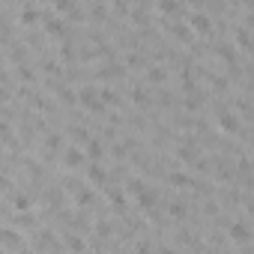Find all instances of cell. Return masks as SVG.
<instances>
[{"mask_svg":"<svg viewBox=\"0 0 254 254\" xmlns=\"http://www.w3.org/2000/svg\"><path fill=\"white\" fill-rule=\"evenodd\" d=\"M75 102H81L84 108H90V111H96V114H99V111H105V105L99 102V90H93V87H84V90L78 93V99H75Z\"/></svg>","mask_w":254,"mask_h":254,"instance_id":"obj_1","label":"cell"},{"mask_svg":"<svg viewBox=\"0 0 254 254\" xmlns=\"http://www.w3.org/2000/svg\"><path fill=\"white\" fill-rule=\"evenodd\" d=\"M215 54L227 63V69H230V75H236L239 72V66H236V51H233V45H227V42H218L215 45Z\"/></svg>","mask_w":254,"mask_h":254,"instance_id":"obj_2","label":"cell"},{"mask_svg":"<svg viewBox=\"0 0 254 254\" xmlns=\"http://www.w3.org/2000/svg\"><path fill=\"white\" fill-rule=\"evenodd\" d=\"M60 159H63V168H81V165H87V156L78 147H66Z\"/></svg>","mask_w":254,"mask_h":254,"instance_id":"obj_3","label":"cell"},{"mask_svg":"<svg viewBox=\"0 0 254 254\" xmlns=\"http://www.w3.org/2000/svg\"><path fill=\"white\" fill-rule=\"evenodd\" d=\"M218 126H221V132L236 135V132H239V117H236L233 111H221V114H218Z\"/></svg>","mask_w":254,"mask_h":254,"instance_id":"obj_4","label":"cell"},{"mask_svg":"<svg viewBox=\"0 0 254 254\" xmlns=\"http://www.w3.org/2000/svg\"><path fill=\"white\" fill-rule=\"evenodd\" d=\"M45 30H48L51 36H57V39H66V36H69L66 21H63V18H54V15H45Z\"/></svg>","mask_w":254,"mask_h":254,"instance_id":"obj_5","label":"cell"},{"mask_svg":"<svg viewBox=\"0 0 254 254\" xmlns=\"http://www.w3.org/2000/svg\"><path fill=\"white\" fill-rule=\"evenodd\" d=\"M230 239H233V242H239V245H245V242L251 239V230H248V224H242V221H233V224H230Z\"/></svg>","mask_w":254,"mask_h":254,"instance_id":"obj_6","label":"cell"},{"mask_svg":"<svg viewBox=\"0 0 254 254\" xmlns=\"http://www.w3.org/2000/svg\"><path fill=\"white\" fill-rule=\"evenodd\" d=\"M0 245H6V248H18L21 245V233L12 230V227H0Z\"/></svg>","mask_w":254,"mask_h":254,"instance_id":"obj_7","label":"cell"},{"mask_svg":"<svg viewBox=\"0 0 254 254\" xmlns=\"http://www.w3.org/2000/svg\"><path fill=\"white\" fill-rule=\"evenodd\" d=\"M189 24H191L194 33H209V27H212L209 18H206L203 12H191V15H189Z\"/></svg>","mask_w":254,"mask_h":254,"instance_id":"obj_8","label":"cell"},{"mask_svg":"<svg viewBox=\"0 0 254 254\" xmlns=\"http://www.w3.org/2000/svg\"><path fill=\"white\" fill-rule=\"evenodd\" d=\"M138 203H141L144 209H153V206H159V191H153V189H144V191L138 194Z\"/></svg>","mask_w":254,"mask_h":254,"instance_id":"obj_9","label":"cell"},{"mask_svg":"<svg viewBox=\"0 0 254 254\" xmlns=\"http://www.w3.org/2000/svg\"><path fill=\"white\" fill-rule=\"evenodd\" d=\"M87 180H90L93 186H105V183H108V174H105L99 165H90V168H87Z\"/></svg>","mask_w":254,"mask_h":254,"instance_id":"obj_10","label":"cell"},{"mask_svg":"<svg viewBox=\"0 0 254 254\" xmlns=\"http://www.w3.org/2000/svg\"><path fill=\"white\" fill-rule=\"evenodd\" d=\"M233 39H236V45H239L242 51H248V48H251V36H248V27H245V24L233 30Z\"/></svg>","mask_w":254,"mask_h":254,"instance_id":"obj_11","label":"cell"},{"mask_svg":"<svg viewBox=\"0 0 254 254\" xmlns=\"http://www.w3.org/2000/svg\"><path fill=\"white\" fill-rule=\"evenodd\" d=\"M66 248H69L72 254H84V251H87L84 239H81V236H75V233H69V236H66Z\"/></svg>","mask_w":254,"mask_h":254,"instance_id":"obj_12","label":"cell"},{"mask_svg":"<svg viewBox=\"0 0 254 254\" xmlns=\"http://www.w3.org/2000/svg\"><path fill=\"white\" fill-rule=\"evenodd\" d=\"M165 27H168L174 36H180V39H189V36H191V33H189V27H186L183 21H165Z\"/></svg>","mask_w":254,"mask_h":254,"instance_id":"obj_13","label":"cell"},{"mask_svg":"<svg viewBox=\"0 0 254 254\" xmlns=\"http://www.w3.org/2000/svg\"><path fill=\"white\" fill-rule=\"evenodd\" d=\"M99 102H102L105 108H108V105H120V96H117L111 87H102V90H99Z\"/></svg>","mask_w":254,"mask_h":254,"instance_id":"obj_14","label":"cell"},{"mask_svg":"<svg viewBox=\"0 0 254 254\" xmlns=\"http://www.w3.org/2000/svg\"><path fill=\"white\" fill-rule=\"evenodd\" d=\"M168 180H171V186H177V189H186V186H194V180H191L189 174H180V171H174V174H171Z\"/></svg>","mask_w":254,"mask_h":254,"instance_id":"obj_15","label":"cell"},{"mask_svg":"<svg viewBox=\"0 0 254 254\" xmlns=\"http://www.w3.org/2000/svg\"><path fill=\"white\" fill-rule=\"evenodd\" d=\"M36 245H39V248H45V251H57V242H54L51 230H42V233H39V239H36Z\"/></svg>","mask_w":254,"mask_h":254,"instance_id":"obj_16","label":"cell"},{"mask_svg":"<svg viewBox=\"0 0 254 254\" xmlns=\"http://www.w3.org/2000/svg\"><path fill=\"white\" fill-rule=\"evenodd\" d=\"M39 15H42V9H36V6H24V9H21V21H24V24L39 21Z\"/></svg>","mask_w":254,"mask_h":254,"instance_id":"obj_17","label":"cell"},{"mask_svg":"<svg viewBox=\"0 0 254 254\" xmlns=\"http://www.w3.org/2000/svg\"><path fill=\"white\" fill-rule=\"evenodd\" d=\"M99 75H102V78H120V75H123V66H120V63H105Z\"/></svg>","mask_w":254,"mask_h":254,"instance_id":"obj_18","label":"cell"},{"mask_svg":"<svg viewBox=\"0 0 254 254\" xmlns=\"http://www.w3.org/2000/svg\"><path fill=\"white\" fill-rule=\"evenodd\" d=\"M147 78H150L153 84H162V81L168 78V72H165L162 66H150V72H147Z\"/></svg>","mask_w":254,"mask_h":254,"instance_id":"obj_19","label":"cell"},{"mask_svg":"<svg viewBox=\"0 0 254 254\" xmlns=\"http://www.w3.org/2000/svg\"><path fill=\"white\" fill-rule=\"evenodd\" d=\"M75 200H78L81 206H90V203H93V191H90L87 186H81V189H78V194H75Z\"/></svg>","mask_w":254,"mask_h":254,"instance_id":"obj_20","label":"cell"},{"mask_svg":"<svg viewBox=\"0 0 254 254\" xmlns=\"http://www.w3.org/2000/svg\"><path fill=\"white\" fill-rule=\"evenodd\" d=\"M57 150H60V135H48V138H45V153L54 156Z\"/></svg>","mask_w":254,"mask_h":254,"instance_id":"obj_21","label":"cell"},{"mask_svg":"<svg viewBox=\"0 0 254 254\" xmlns=\"http://www.w3.org/2000/svg\"><path fill=\"white\" fill-rule=\"evenodd\" d=\"M57 96H60L66 105H75V90H72V87H57Z\"/></svg>","mask_w":254,"mask_h":254,"instance_id":"obj_22","label":"cell"},{"mask_svg":"<svg viewBox=\"0 0 254 254\" xmlns=\"http://www.w3.org/2000/svg\"><path fill=\"white\" fill-rule=\"evenodd\" d=\"M159 9H162V12H168V15H174V12H183V6H180V3H174V0H162V3H159Z\"/></svg>","mask_w":254,"mask_h":254,"instance_id":"obj_23","label":"cell"},{"mask_svg":"<svg viewBox=\"0 0 254 254\" xmlns=\"http://www.w3.org/2000/svg\"><path fill=\"white\" fill-rule=\"evenodd\" d=\"M126 189H129V191H132V194L138 197V194H141V191H144L147 186H144V180H129V183H126Z\"/></svg>","mask_w":254,"mask_h":254,"instance_id":"obj_24","label":"cell"},{"mask_svg":"<svg viewBox=\"0 0 254 254\" xmlns=\"http://www.w3.org/2000/svg\"><path fill=\"white\" fill-rule=\"evenodd\" d=\"M60 57H63V60H75V48H72V42H69V39L63 42V48H60Z\"/></svg>","mask_w":254,"mask_h":254,"instance_id":"obj_25","label":"cell"},{"mask_svg":"<svg viewBox=\"0 0 254 254\" xmlns=\"http://www.w3.org/2000/svg\"><path fill=\"white\" fill-rule=\"evenodd\" d=\"M200 105H203V99H200V96H197V93H191V96H189V99H186V108H189V111H197V108H200Z\"/></svg>","mask_w":254,"mask_h":254,"instance_id":"obj_26","label":"cell"},{"mask_svg":"<svg viewBox=\"0 0 254 254\" xmlns=\"http://www.w3.org/2000/svg\"><path fill=\"white\" fill-rule=\"evenodd\" d=\"M215 177H218V180H230V177H233V168H230V165L224 162V165H218V171H215Z\"/></svg>","mask_w":254,"mask_h":254,"instance_id":"obj_27","label":"cell"},{"mask_svg":"<svg viewBox=\"0 0 254 254\" xmlns=\"http://www.w3.org/2000/svg\"><path fill=\"white\" fill-rule=\"evenodd\" d=\"M18 78H21L24 84H30V81H33V72H30V66H18Z\"/></svg>","mask_w":254,"mask_h":254,"instance_id":"obj_28","label":"cell"},{"mask_svg":"<svg viewBox=\"0 0 254 254\" xmlns=\"http://www.w3.org/2000/svg\"><path fill=\"white\" fill-rule=\"evenodd\" d=\"M87 144H90V156H93V159H99V156L105 153V150H102V141H87Z\"/></svg>","mask_w":254,"mask_h":254,"instance_id":"obj_29","label":"cell"},{"mask_svg":"<svg viewBox=\"0 0 254 254\" xmlns=\"http://www.w3.org/2000/svg\"><path fill=\"white\" fill-rule=\"evenodd\" d=\"M15 224H21V227H30V224H33L30 212H18V215H15Z\"/></svg>","mask_w":254,"mask_h":254,"instance_id":"obj_30","label":"cell"},{"mask_svg":"<svg viewBox=\"0 0 254 254\" xmlns=\"http://www.w3.org/2000/svg\"><path fill=\"white\" fill-rule=\"evenodd\" d=\"M132 96H135V102H138V105H147V102H150V99H147V90H141V87H138V90H132Z\"/></svg>","mask_w":254,"mask_h":254,"instance_id":"obj_31","label":"cell"},{"mask_svg":"<svg viewBox=\"0 0 254 254\" xmlns=\"http://www.w3.org/2000/svg\"><path fill=\"white\" fill-rule=\"evenodd\" d=\"M171 215H174V218H183V215H186V206H183V203H171Z\"/></svg>","mask_w":254,"mask_h":254,"instance_id":"obj_32","label":"cell"},{"mask_svg":"<svg viewBox=\"0 0 254 254\" xmlns=\"http://www.w3.org/2000/svg\"><path fill=\"white\" fill-rule=\"evenodd\" d=\"M72 138H75V141H90V138H87V132L81 129V126H75V129H72Z\"/></svg>","mask_w":254,"mask_h":254,"instance_id":"obj_33","label":"cell"},{"mask_svg":"<svg viewBox=\"0 0 254 254\" xmlns=\"http://www.w3.org/2000/svg\"><path fill=\"white\" fill-rule=\"evenodd\" d=\"M12 57H15V60L24 66V48H21V45H12Z\"/></svg>","mask_w":254,"mask_h":254,"instance_id":"obj_34","label":"cell"},{"mask_svg":"<svg viewBox=\"0 0 254 254\" xmlns=\"http://www.w3.org/2000/svg\"><path fill=\"white\" fill-rule=\"evenodd\" d=\"M27 203H30V200H27V194H15V206H18L21 212L27 209Z\"/></svg>","mask_w":254,"mask_h":254,"instance_id":"obj_35","label":"cell"},{"mask_svg":"<svg viewBox=\"0 0 254 254\" xmlns=\"http://www.w3.org/2000/svg\"><path fill=\"white\" fill-rule=\"evenodd\" d=\"M96 233H99V236H108V233H111V224H108V221H99V224H96Z\"/></svg>","mask_w":254,"mask_h":254,"instance_id":"obj_36","label":"cell"},{"mask_svg":"<svg viewBox=\"0 0 254 254\" xmlns=\"http://www.w3.org/2000/svg\"><path fill=\"white\" fill-rule=\"evenodd\" d=\"M9 186H12V183H9V177H6V174H3V171H0V191H6V189H9Z\"/></svg>","mask_w":254,"mask_h":254,"instance_id":"obj_37","label":"cell"},{"mask_svg":"<svg viewBox=\"0 0 254 254\" xmlns=\"http://www.w3.org/2000/svg\"><path fill=\"white\" fill-rule=\"evenodd\" d=\"M129 66H144V57H141V54H132V57H129Z\"/></svg>","mask_w":254,"mask_h":254,"instance_id":"obj_38","label":"cell"},{"mask_svg":"<svg viewBox=\"0 0 254 254\" xmlns=\"http://www.w3.org/2000/svg\"><path fill=\"white\" fill-rule=\"evenodd\" d=\"M111 200H114V206H117V209H123V194H120V191H114V194H111Z\"/></svg>","mask_w":254,"mask_h":254,"instance_id":"obj_39","label":"cell"},{"mask_svg":"<svg viewBox=\"0 0 254 254\" xmlns=\"http://www.w3.org/2000/svg\"><path fill=\"white\" fill-rule=\"evenodd\" d=\"M203 212H209V215H215V212H218V206H215V203H206V206H203Z\"/></svg>","mask_w":254,"mask_h":254,"instance_id":"obj_40","label":"cell"},{"mask_svg":"<svg viewBox=\"0 0 254 254\" xmlns=\"http://www.w3.org/2000/svg\"><path fill=\"white\" fill-rule=\"evenodd\" d=\"M3 81H6V75H3V69H0V84H3Z\"/></svg>","mask_w":254,"mask_h":254,"instance_id":"obj_41","label":"cell"}]
</instances>
